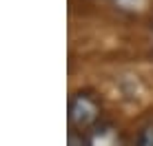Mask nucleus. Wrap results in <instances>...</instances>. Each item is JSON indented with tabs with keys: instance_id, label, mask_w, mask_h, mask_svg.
I'll return each mask as SVG.
<instances>
[{
	"instance_id": "nucleus-1",
	"label": "nucleus",
	"mask_w": 153,
	"mask_h": 146,
	"mask_svg": "<svg viewBox=\"0 0 153 146\" xmlns=\"http://www.w3.org/2000/svg\"><path fill=\"white\" fill-rule=\"evenodd\" d=\"M100 119V104L89 93H78L69 102V124L73 128H91Z\"/></svg>"
},
{
	"instance_id": "nucleus-2",
	"label": "nucleus",
	"mask_w": 153,
	"mask_h": 146,
	"mask_svg": "<svg viewBox=\"0 0 153 146\" xmlns=\"http://www.w3.org/2000/svg\"><path fill=\"white\" fill-rule=\"evenodd\" d=\"M118 135L111 126H100L89 139V146H118Z\"/></svg>"
},
{
	"instance_id": "nucleus-4",
	"label": "nucleus",
	"mask_w": 153,
	"mask_h": 146,
	"mask_svg": "<svg viewBox=\"0 0 153 146\" xmlns=\"http://www.w3.org/2000/svg\"><path fill=\"white\" fill-rule=\"evenodd\" d=\"M69 146H89V142H84V139H82V135L71 133V137H69Z\"/></svg>"
},
{
	"instance_id": "nucleus-3",
	"label": "nucleus",
	"mask_w": 153,
	"mask_h": 146,
	"mask_svg": "<svg viewBox=\"0 0 153 146\" xmlns=\"http://www.w3.org/2000/svg\"><path fill=\"white\" fill-rule=\"evenodd\" d=\"M135 146H153V124H146L138 135Z\"/></svg>"
}]
</instances>
